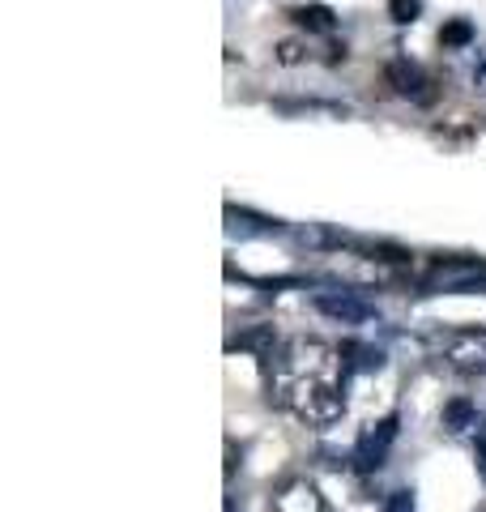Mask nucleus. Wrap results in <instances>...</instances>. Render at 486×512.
I'll list each match as a JSON object with an SVG mask.
<instances>
[{
  "label": "nucleus",
  "instance_id": "nucleus-3",
  "mask_svg": "<svg viewBox=\"0 0 486 512\" xmlns=\"http://www.w3.org/2000/svg\"><path fill=\"white\" fill-rule=\"evenodd\" d=\"M397 414H388V419H380V423H371L363 436H359V444H354V466H359L363 474H371V470H380L384 466V457H388V448H393V440H397Z\"/></svg>",
  "mask_w": 486,
  "mask_h": 512
},
{
  "label": "nucleus",
  "instance_id": "nucleus-1",
  "mask_svg": "<svg viewBox=\"0 0 486 512\" xmlns=\"http://www.w3.org/2000/svg\"><path fill=\"white\" fill-rule=\"evenodd\" d=\"M350 372L346 355L316 338H295L278 346L269 372V393L278 397V406L295 410L303 423H333L342 419L346 397H342V376Z\"/></svg>",
  "mask_w": 486,
  "mask_h": 512
},
{
  "label": "nucleus",
  "instance_id": "nucleus-4",
  "mask_svg": "<svg viewBox=\"0 0 486 512\" xmlns=\"http://www.w3.org/2000/svg\"><path fill=\"white\" fill-rule=\"evenodd\" d=\"M316 312L320 316H329V320H337V325H367L371 316V303H363L359 295H350V291H320L316 299Z\"/></svg>",
  "mask_w": 486,
  "mask_h": 512
},
{
  "label": "nucleus",
  "instance_id": "nucleus-16",
  "mask_svg": "<svg viewBox=\"0 0 486 512\" xmlns=\"http://www.w3.org/2000/svg\"><path fill=\"white\" fill-rule=\"evenodd\" d=\"M474 90L478 94H486V52L478 56V64H474Z\"/></svg>",
  "mask_w": 486,
  "mask_h": 512
},
{
  "label": "nucleus",
  "instance_id": "nucleus-12",
  "mask_svg": "<svg viewBox=\"0 0 486 512\" xmlns=\"http://www.w3.org/2000/svg\"><path fill=\"white\" fill-rule=\"evenodd\" d=\"M342 355H350L346 367H354V372H371V367L384 363L380 350H371V346H342Z\"/></svg>",
  "mask_w": 486,
  "mask_h": 512
},
{
  "label": "nucleus",
  "instance_id": "nucleus-13",
  "mask_svg": "<svg viewBox=\"0 0 486 512\" xmlns=\"http://www.w3.org/2000/svg\"><path fill=\"white\" fill-rule=\"evenodd\" d=\"M418 13H423V0H388V18H393L397 26L418 22Z\"/></svg>",
  "mask_w": 486,
  "mask_h": 512
},
{
  "label": "nucleus",
  "instance_id": "nucleus-11",
  "mask_svg": "<svg viewBox=\"0 0 486 512\" xmlns=\"http://www.w3.org/2000/svg\"><path fill=\"white\" fill-rule=\"evenodd\" d=\"M440 43L448 47V52H457V47H469V43H474V26H469L465 18H452V22L440 30Z\"/></svg>",
  "mask_w": 486,
  "mask_h": 512
},
{
  "label": "nucleus",
  "instance_id": "nucleus-9",
  "mask_svg": "<svg viewBox=\"0 0 486 512\" xmlns=\"http://www.w3.org/2000/svg\"><path fill=\"white\" fill-rule=\"evenodd\" d=\"M469 427H478L474 406H469L465 397H457V402H448V406H444V431H452V436H461V431H469Z\"/></svg>",
  "mask_w": 486,
  "mask_h": 512
},
{
  "label": "nucleus",
  "instance_id": "nucleus-8",
  "mask_svg": "<svg viewBox=\"0 0 486 512\" xmlns=\"http://www.w3.org/2000/svg\"><path fill=\"white\" fill-rule=\"evenodd\" d=\"M273 346H278L273 325H256L252 333H239V338L231 342V350H256V355H265V359H273Z\"/></svg>",
  "mask_w": 486,
  "mask_h": 512
},
{
  "label": "nucleus",
  "instance_id": "nucleus-10",
  "mask_svg": "<svg viewBox=\"0 0 486 512\" xmlns=\"http://www.w3.org/2000/svg\"><path fill=\"white\" fill-rule=\"evenodd\" d=\"M226 218H231V231L239 235H269V231H278V222H269V218H256V214H243V210H226Z\"/></svg>",
  "mask_w": 486,
  "mask_h": 512
},
{
  "label": "nucleus",
  "instance_id": "nucleus-2",
  "mask_svg": "<svg viewBox=\"0 0 486 512\" xmlns=\"http://www.w3.org/2000/svg\"><path fill=\"white\" fill-rule=\"evenodd\" d=\"M440 355L457 376H486V333L452 329L440 338Z\"/></svg>",
  "mask_w": 486,
  "mask_h": 512
},
{
  "label": "nucleus",
  "instance_id": "nucleus-6",
  "mask_svg": "<svg viewBox=\"0 0 486 512\" xmlns=\"http://www.w3.org/2000/svg\"><path fill=\"white\" fill-rule=\"evenodd\" d=\"M273 512H329V508H324L320 491L307 483V478H295V483H286L273 495Z\"/></svg>",
  "mask_w": 486,
  "mask_h": 512
},
{
  "label": "nucleus",
  "instance_id": "nucleus-15",
  "mask_svg": "<svg viewBox=\"0 0 486 512\" xmlns=\"http://www.w3.org/2000/svg\"><path fill=\"white\" fill-rule=\"evenodd\" d=\"M384 512H414V491H393L384 500Z\"/></svg>",
  "mask_w": 486,
  "mask_h": 512
},
{
  "label": "nucleus",
  "instance_id": "nucleus-14",
  "mask_svg": "<svg viewBox=\"0 0 486 512\" xmlns=\"http://www.w3.org/2000/svg\"><path fill=\"white\" fill-rule=\"evenodd\" d=\"M278 60L282 64H303L307 60V47L295 43V39H286V43H278Z\"/></svg>",
  "mask_w": 486,
  "mask_h": 512
},
{
  "label": "nucleus",
  "instance_id": "nucleus-5",
  "mask_svg": "<svg viewBox=\"0 0 486 512\" xmlns=\"http://www.w3.org/2000/svg\"><path fill=\"white\" fill-rule=\"evenodd\" d=\"M384 77H388V86H393L401 99H410V103H431V99H435L431 77L418 69L414 60H393V64L384 69Z\"/></svg>",
  "mask_w": 486,
  "mask_h": 512
},
{
  "label": "nucleus",
  "instance_id": "nucleus-7",
  "mask_svg": "<svg viewBox=\"0 0 486 512\" xmlns=\"http://www.w3.org/2000/svg\"><path fill=\"white\" fill-rule=\"evenodd\" d=\"M290 18H295L299 26H307L312 35H333V30H337V13L324 9V5H303V9L290 13Z\"/></svg>",
  "mask_w": 486,
  "mask_h": 512
},
{
  "label": "nucleus",
  "instance_id": "nucleus-17",
  "mask_svg": "<svg viewBox=\"0 0 486 512\" xmlns=\"http://www.w3.org/2000/svg\"><path fill=\"white\" fill-rule=\"evenodd\" d=\"M226 512H235V504H226Z\"/></svg>",
  "mask_w": 486,
  "mask_h": 512
}]
</instances>
